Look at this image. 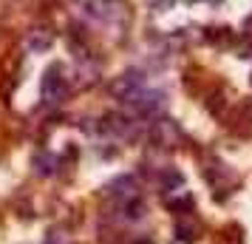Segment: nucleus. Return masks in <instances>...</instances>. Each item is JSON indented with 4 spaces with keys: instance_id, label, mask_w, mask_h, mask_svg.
Masks as SVG:
<instances>
[{
    "instance_id": "1",
    "label": "nucleus",
    "mask_w": 252,
    "mask_h": 244,
    "mask_svg": "<svg viewBox=\"0 0 252 244\" xmlns=\"http://www.w3.org/2000/svg\"><path fill=\"white\" fill-rule=\"evenodd\" d=\"M122 105H125L133 116H153V114H159L161 108H164V94L153 91V88H148V85H142V88H136V91L125 94V97H122Z\"/></svg>"
},
{
    "instance_id": "2",
    "label": "nucleus",
    "mask_w": 252,
    "mask_h": 244,
    "mask_svg": "<svg viewBox=\"0 0 252 244\" xmlns=\"http://www.w3.org/2000/svg\"><path fill=\"white\" fill-rule=\"evenodd\" d=\"M65 91H68V82L63 77V69L60 66H51L46 71V80H43V97H46V103L60 105L65 100Z\"/></svg>"
},
{
    "instance_id": "3",
    "label": "nucleus",
    "mask_w": 252,
    "mask_h": 244,
    "mask_svg": "<svg viewBox=\"0 0 252 244\" xmlns=\"http://www.w3.org/2000/svg\"><path fill=\"white\" fill-rule=\"evenodd\" d=\"M102 128L108 131V134H114V137H122V139H125V137L133 134V122H130L127 116H108V122H105Z\"/></svg>"
},
{
    "instance_id": "4",
    "label": "nucleus",
    "mask_w": 252,
    "mask_h": 244,
    "mask_svg": "<svg viewBox=\"0 0 252 244\" xmlns=\"http://www.w3.org/2000/svg\"><path fill=\"white\" fill-rule=\"evenodd\" d=\"M51 46V35H40V32H34V35L29 37V48H32V51H46V48Z\"/></svg>"
},
{
    "instance_id": "5",
    "label": "nucleus",
    "mask_w": 252,
    "mask_h": 244,
    "mask_svg": "<svg viewBox=\"0 0 252 244\" xmlns=\"http://www.w3.org/2000/svg\"><path fill=\"white\" fill-rule=\"evenodd\" d=\"M170 3H173V0H156V6H159V9H161V6H170Z\"/></svg>"
}]
</instances>
